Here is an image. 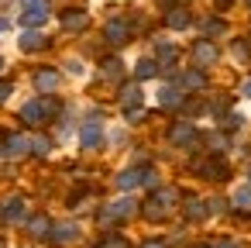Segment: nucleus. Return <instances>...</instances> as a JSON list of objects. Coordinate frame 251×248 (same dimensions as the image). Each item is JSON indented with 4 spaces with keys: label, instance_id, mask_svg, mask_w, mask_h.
<instances>
[{
    "label": "nucleus",
    "instance_id": "f257e3e1",
    "mask_svg": "<svg viewBox=\"0 0 251 248\" xmlns=\"http://www.w3.org/2000/svg\"><path fill=\"white\" fill-rule=\"evenodd\" d=\"M49 18V0H21V25L25 28H38Z\"/></svg>",
    "mask_w": 251,
    "mask_h": 248
},
{
    "label": "nucleus",
    "instance_id": "f03ea898",
    "mask_svg": "<svg viewBox=\"0 0 251 248\" xmlns=\"http://www.w3.org/2000/svg\"><path fill=\"white\" fill-rule=\"evenodd\" d=\"M138 207H134V200H117V203H110L107 207V214L100 217L103 224H114V220H124V217H131Z\"/></svg>",
    "mask_w": 251,
    "mask_h": 248
},
{
    "label": "nucleus",
    "instance_id": "7ed1b4c3",
    "mask_svg": "<svg viewBox=\"0 0 251 248\" xmlns=\"http://www.w3.org/2000/svg\"><path fill=\"white\" fill-rule=\"evenodd\" d=\"M193 62H196V66L217 62V45H213V42H196V45H193Z\"/></svg>",
    "mask_w": 251,
    "mask_h": 248
},
{
    "label": "nucleus",
    "instance_id": "20e7f679",
    "mask_svg": "<svg viewBox=\"0 0 251 248\" xmlns=\"http://www.w3.org/2000/svg\"><path fill=\"white\" fill-rule=\"evenodd\" d=\"M169 138H172V145H193L196 141V128L193 124H172Z\"/></svg>",
    "mask_w": 251,
    "mask_h": 248
},
{
    "label": "nucleus",
    "instance_id": "39448f33",
    "mask_svg": "<svg viewBox=\"0 0 251 248\" xmlns=\"http://www.w3.org/2000/svg\"><path fill=\"white\" fill-rule=\"evenodd\" d=\"M76 238H79V227H76V224H55V227L49 231V241H59V245L76 241Z\"/></svg>",
    "mask_w": 251,
    "mask_h": 248
},
{
    "label": "nucleus",
    "instance_id": "423d86ee",
    "mask_svg": "<svg viewBox=\"0 0 251 248\" xmlns=\"http://www.w3.org/2000/svg\"><path fill=\"white\" fill-rule=\"evenodd\" d=\"M100 138H103V128H100L97 121L83 124V131H79V141H83L86 148H97V145H100Z\"/></svg>",
    "mask_w": 251,
    "mask_h": 248
},
{
    "label": "nucleus",
    "instance_id": "0eeeda50",
    "mask_svg": "<svg viewBox=\"0 0 251 248\" xmlns=\"http://www.w3.org/2000/svg\"><path fill=\"white\" fill-rule=\"evenodd\" d=\"M4 148H7V155H28L31 152V138H25V135H11L7 141H4Z\"/></svg>",
    "mask_w": 251,
    "mask_h": 248
},
{
    "label": "nucleus",
    "instance_id": "6e6552de",
    "mask_svg": "<svg viewBox=\"0 0 251 248\" xmlns=\"http://www.w3.org/2000/svg\"><path fill=\"white\" fill-rule=\"evenodd\" d=\"M4 220H11V224H18V220H25L28 214H25V200L21 196H14V200H7V207H4V214H0Z\"/></svg>",
    "mask_w": 251,
    "mask_h": 248
},
{
    "label": "nucleus",
    "instance_id": "1a4fd4ad",
    "mask_svg": "<svg viewBox=\"0 0 251 248\" xmlns=\"http://www.w3.org/2000/svg\"><path fill=\"white\" fill-rule=\"evenodd\" d=\"M35 86L45 90V93H52V90L59 86V73H55V69H38V73H35Z\"/></svg>",
    "mask_w": 251,
    "mask_h": 248
},
{
    "label": "nucleus",
    "instance_id": "9d476101",
    "mask_svg": "<svg viewBox=\"0 0 251 248\" xmlns=\"http://www.w3.org/2000/svg\"><path fill=\"white\" fill-rule=\"evenodd\" d=\"M103 35H107L110 45H124V42H127V25H124V21H110Z\"/></svg>",
    "mask_w": 251,
    "mask_h": 248
},
{
    "label": "nucleus",
    "instance_id": "9b49d317",
    "mask_svg": "<svg viewBox=\"0 0 251 248\" xmlns=\"http://www.w3.org/2000/svg\"><path fill=\"white\" fill-rule=\"evenodd\" d=\"M86 25H90V18H86L83 11H69V14L62 18V28H66V31H83Z\"/></svg>",
    "mask_w": 251,
    "mask_h": 248
},
{
    "label": "nucleus",
    "instance_id": "f8f14e48",
    "mask_svg": "<svg viewBox=\"0 0 251 248\" xmlns=\"http://www.w3.org/2000/svg\"><path fill=\"white\" fill-rule=\"evenodd\" d=\"M21 117H25L28 124H38V121H45V107H42V100H31V104H25V107H21Z\"/></svg>",
    "mask_w": 251,
    "mask_h": 248
},
{
    "label": "nucleus",
    "instance_id": "ddd939ff",
    "mask_svg": "<svg viewBox=\"0 0 251 248\" xmlns=\"http://www.w3.org/2000/svg\"><path fill=\"white\" fill-rule=\"evenodd\" d=\"M49 42H45V35H38V31H25L21 35V49L25 52H38V49H45Z\"/></svg>",
    "mask_w": 251,
    "mask_h": 248
},
{
    "label": "nucleus",
    "instance_id": "4468645a",
    "mask_svg": "<svg viewBox=\"0 0 251 248\" xmlns=\"http://www.w3.org/2000/svg\"><path fill=\"white\" fill-rule=\"evenodd\" d=\"M203 83H206V80H203L200 69H189V73L179 76V86H182V90H203Z\"/></svg>",
    "mask_w": 251,
    "mask_h": 248
},
{
    "label": "nucleus",
    "instance_id": "2eb2a0df",
    "mask_svg": "<svg viewBox=\"0 0 251 248\" xmlns=\"http://www.w3.org/2000/svg\"><path fill=\"white\" fill-rule=\"evenodd\" d=\"M141 179H145V172H141V169H127V172H121V176H117V186H121V190H134Z\"/></svg>",
    "mask_w": 251,
    "mask_h": 248
},
{
    "label": "nucleus",
    "instance_id": "dca6fc26",
    "mask_svg": "<svg viewBox=\"0 0 251 248\" xmlns=\"http://www.w3.org/2000/svg\"><path fill=\"white\" fill-rule=\"evenodd\" d=\"M155 73H158V59H141V62L134 66V76H138V80H151Z\"/></svg>",
    "mask_w": 251,
    "mask_h": 248
},
{
    "label": "nucleus",
    "instance_id": "f3484780",
    "mask_svg": "<svg viewBox=\"0 0 251 248\" xmlns=\"http://www.w3.org/2000/svg\"><path fill=\"white\" fill-rule=\"evenodd\" d=\"M210 214V203H203V200H189L186 203V217H193V220H203Z\"/></svg>",
    "mask_w": 251,
    "mask_h": 248
},
{
    "label": "nucleus",
    "instance_id": "a211bd4d",
    "mask_svg": "<svg viewBox=\"0 0 251 248\" xmlns=\"http://www.w3.org/2000/svg\"><path fill=\"white\" fill-rule=\"evenodd\" d=\"M165 25H169V28H189V14L179 11V7H172L169 18H165Z\"/></svg>",
    "mask_w": 251,
    "mask_h": 248
},
{
    "label": "nucleus",
    "instance_id": "6ab92c4d",
    "mask_svg": "<svg viewBox=\"0 0 251 248\" xmlns=\"http://www.w3.org/2000/svg\"><path fill=\"white\" fill-rule=\"evenodd\" d=\"M155 59H158V66H169V62H176V49H172L169 42H158V49H155Z\"/></svg>",
    "mask_w": 251,
    "mask_h": 248
},
{
    "label": "nucleus",
    "instance_id": "aec40b11",
    "mask_svg": "<svg viewBox=\"0 0 251 248\" xmlns=\"http://www.w3.org/2000/svg\"><path fill=\"white\" fill-rule=\"evenodd\" d=\"M28 231H31V238H45V234L52 231V224H49V217H35V220L28 224Z\"/></svg>",
    "mask_w": 251,
    "mask_h": 248
},
{
    "label": "nucleus",
    "instance_id": "412c9836",
    "mask_svg": "<svg viewBox=\"0 0 251 248\" xmlns=\"http://www.w3.org/2000/svg\"><path fill=\"white\" fill-rule=\"evenodd\" d=\"M138 100H141V90L138 86H124L121 90V104L124 107H138Z\"/></svg>",
    "mask_w": 251,
    "mask_h": 248
},
{
    "label": "nucleus",
    "instance_id": "4be33fe9",
    "mask_svg": "<svg viewBox=\"0 0 251 248\" xmlns=\"http://www.w3.org/2000/svg\"><path fill=\"white\" fill-rule=\"evenodd\" d=\"M158 100H162V107H169V110H172V107H179V104H182V97H179V93H176V90H172V86H165V90H162V93H158Z\"/></svg>",
    "mask_w": 251,
    "mask_h": 248
},
{
    "label": "nucleus",
    "instance_id": "5701e85b",
    "mask_svg": "<svg viewBox=\"0 0 251 248\" xmlns=\"http://www.w3.org/2000/svg\"><path fill=\"white\" fill-rule=\"evenodd\" d=\"M234 207H237V210H251V186L234 193Z\"/></svg>",
    "mask_w": 251,
    "mask_h": 248
},
{
    "label": "nucleus",
    "instance_id": "b1692460",
    "mask_svg": "<svg viewBox=\"0 0 251 248\" xmlns=\"http://www.w3.org/2000/svg\"><path fill=\"white\" fill-rule=\"evenodd\" d=\"M103 76H107V80H117V76H121V62H117V59H107V62H103Z\"/></svg>",
    "mask_w": 251,
    "mask_h": 248
},
{
    "label": "nucleus",
    "instance_id": "393cba45",
    "mask_svg": "<svg viewBox=\"0 0 251 248\" xmlns=\"http://www.w3.org/2000/svg\"><path fill=\"white\" fill-rule=\"evenodd\" d=\"M155 200H158L162 207H172V203H176V190H158V193H155Z\"/></svg>",
    "mask_w": 251,
    "mask_h": 248
},
{
    "label": "nucleus",
    "instance_id": "a878e982",
    "mask_svg": "<svg viewBox=\"0 0 251 248\" xmlns=\"http://www.w3.org/2000/svg\"><path fill=\"white\" fill-rule=\"evenodd\" d=\"M97 248H131V245H127L124 238H103V241H100Z\"/></svg>",
    "mask_w": 251,
    "mask_h": 248
},
{
    "label": "nucleus",
    "instance_id": "bb28decb",
    "mask_svg": "<svg viewBox=\"0 0 251 248\" xmlns=\"http://www.w3.org/2000/svg\"><path fill=\"white\" fill-rule=\"evenodd\" d=\"M31 152H35V155H45V152H49V141H45V138H31Z\"/></svg>",
    "mask_w": 251,
    "mask_h": 248
},
{
    "label": "nucleus",
    "instance_id": "cd10ccee",
    "mask_svg": "<svg viewBox=\"0 0 251 248\" xmlns=\"http://www.w3.org/2000/svg\"><path fill=\"white\" fill-rule=\"evenodd\" d=\"M203 28H206V31H210V35H220V31H224V25H220V21H206V25H203Z\"/></svg>",
    "mask_w": 251,
    "mask_h": 248
},
{
    "label": "nucleus",
    "instance_id": "c85d7f7f",
    "mask_svg": "<svg viewBox=\"0 0 251 248\" xmlns=\"http://www.w3.org/2000/svg\"><path fill=\"white\" fill-rule=\"evenodd\" d=\"M248 52H251V49H248V42H237V45H234V55H237V59H244Z\"/></svg>",
    "mask_w": 251,
    "mask_h": 248
},
{
    "label": "nucleus",
    "instance_id": "c756f323",
    "mask_svg": "<svg viewBox=\"0 0 251 248\" xmlns=\"http://www.w3.org/2000/svg\"><path fill=\"white\" fill-rule=\"evenodd\" d=\"M42 107H45V117H52V114L59 110V104H55V100H42Z\"/></svg>",
    "mask_w": 251,
    "mask_h": 248
},
{
    "label": "nucleus",
    "instance_id": "7c9ffc66",
    "mask_svg": "<svg viewBox=\"0 0 251 248\" xmlns=\"http://www.w3.org/2000/svg\"><path fill=\"white\" fill-rule=\"evenodd\" d=\"M141 248H165V241H158V238H151V241H145Z\"/></svg>",
    "mask_w": 251,
    "mask_h": 248
},
{
    "label": "nucleus",
    "instance_id": "2f4dec72",
    "mask_svg": "<svg viewBox=\"0 0 251 248\" xmlns=\"http://www.w3.org/2000/svg\"><path fill=\"white\" fill-rule=\"evenodd\" d=\"M11 97V83H0V100H7Z\"/></svg>",
    "mask_w": 251,
    "mask_h": 248
},
{
    "label": "nucleus",
    "instance_id": "473e14b6",
    "mask_svg": "<svg viewBox=\"0 0 251 248\" xmlns=\"http://www.w3.org/2000/svg\"><path fill=\"white\" fill-rule=\"evenodd\" d=\"M244 97H251V80H248V83H244Z\"/></svg>",
    "mask_w": 251,
    "mask_h": 248
},
{
    "label": "nucleus",
    "instance_id": "72a5a7b5",
    "mask_svg": "<svg viewBox=\"0 0 251 248\" xmlns=\"http://www.w3.org/2000/svg\"><path fill=\"white\" fill-rule=\"evenodd\" d=\"M217 248H234V245H230V241H224V245H217Z\"/></svg>",
    "mask_w": 251,
    "mask_h": 248
},
{
    "label": "nucleus",
    "instance_id": "f704fd0d",
    "mask_svg": "<svg viewBox=\"0 0 251 248\" xmlns=\"http://www.w3.org/2000/svg\"><path fill=\"white\" fill-rule=\"evenodd\" d=\"M0 155H7V148H0Z\"/></svg>",
    "mask_w": 251,
    "mask_h": 248
},
{
    "label": "nucleus",
    "instance_id": "c9c22d12",
    "mask_svg": "<svg viewBox=\"0 0 251 248\" xmlns=\"http://www.w3.org/2000/svg\"><path fill=\"white\" fill-rule=\"evenodd\" d=\"M4 4H7V0H0V7H4Z\"/></svg>",
    "mask_w": 251,
    "mask_h": 248
},
{
    "label": "nucleus",
    "instance_id": "e433bc0d",
    "mask_svg": "<svg viewBox=\"0 0 251 248\" xmlns=\"http://www.w3.org/2000/svg\"><path fill=\"white\" fill-rule=\"evenodd\" d=\"M0 69H4V59H0Z\"/></svg>",
    "mask_w": 251,
    "mask_h": 248
},
{
    "label": "nucleus",
    "instance_id": "4c0bfd02",
    "mask_svg": "<svg viewBox=\"0 0 251 248\" xmlns=\"http://www.w3.org/2000/svg\"><path fill=\"white\" fill-rule=\"evenodd\" d=\"M248 4H251V0H248Z\"/></svg>",
    "mask_w": 251,
    "mask_h": 248
}]
</instances>
